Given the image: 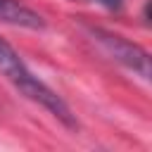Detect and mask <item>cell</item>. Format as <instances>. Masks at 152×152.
I'll return each instance as SVG.
<instances>
[{
	"instance_id": "cell-1",
	"label": "cell",
	"mask_w": 152,
	"mask_h": 152,
	"mask_svg": "<svg viewBox=\"0 0 152 152\" xmlns=\"http://www.w3.org/2000/svg\"><path fill=\"white\" fill-rule=\"evenodd\" d=\"M0 74L24 95V97H28L31 102H36V104H40L48 114H52L62 126H66V128H78V119H76V114H74V109L66 104V100L55 90V88H50L24 59H21V55L5 40V38H0Z\"/></svg>"
},
{
	"instance_id": "cell-2",
	"label": "cell",
	"mask_w": 152,
	"mask_h": 152,
	"mask_svg": "<svg viewBox=\"0 0 152 152\" xmlns=\"http://www.w3.org/2000/svg\"><path fill=\"white\" fill-rule=\"evenodd\" d=\"M93 40L121 66H126L128 71L138 74L140 78H145L147 83H152V52H147L145 48L126 40L119 33L104 31V28H88Z\"/></svg>"
},
{
	"instance_id": "cell-3",
	"label": "cell",
	"mask_w": 152,
	"mask_h": 152,
	"mask_svg": "<svg viewBox=\"0 0 152 152\" xmlns=\"http://www.w3.org/2000/svg\"><path fill=\"white\" fill-rule=\"evenodd\" d=\"M0 24L21 26V28H43L45 19L21 0H0Z\"/></svg>"
},
{
	"instance_id": "cell-4",
	"label": "cell",
	"mask_w": 152,
	"mask_h": 152,
	"mask_svg": "<svg viewBox=\"0 0 152 152\" xmlns=\"http://www.w3.org/2000/svg\"><path fill=\"white\" fill-rule=\"evenodd\" d=\"M142 19L152 26V0H147V2H145V7H142Z\"/></svg>"
},
{
	"instance_id": "cell-5",
	"label": "cell",
	"mask_w": 152,
	"mask_h": 152,
	"mask_svg": "<svg viewBox=\"0 0 152 152\" xmlns=\"http://www.w3.org/2000/svg\"><path fill=\"white\" fill-rule=\"evenodd\" d=\"M93 2H97V5H102V7H109V10H112V7H119L124 0H93Z\"/></svg>"
}]
</instances>
